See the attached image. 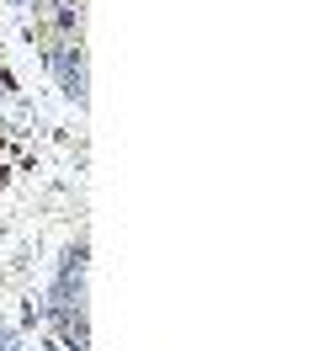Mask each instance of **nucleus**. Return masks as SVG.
<instances>
[{"label": "nucleus", "instance_id": "1", "mask_svg": "<svg viewBox=\"0 0 319 351\" xmlns=\"http://www.w3.org/2000/svg\"><path fill=\"white\" fill-rule=\"evenodd\" d=\"M43 22L48 27H75V5H69V0H48V5H43Z\"/></svg>", "mask_w": 319, "mask_h": 351}]
</instances>
